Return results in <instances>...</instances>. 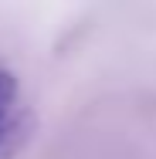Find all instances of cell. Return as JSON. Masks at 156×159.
<instances>
[{"mask_svg":"<svg viewBox=\"0 0 156 159\" xmlns=\"http://www.w3.org/2000/svg\"><path fill=\"white\" fill-rule=\"evenodd\" d=\"M31 132V112L17 102V78L0 68V159H10Z\"/></svg>","mask_w":156,"mask_h":159,"instance_id":"obj_1","label":"cell"}]
</instances>
